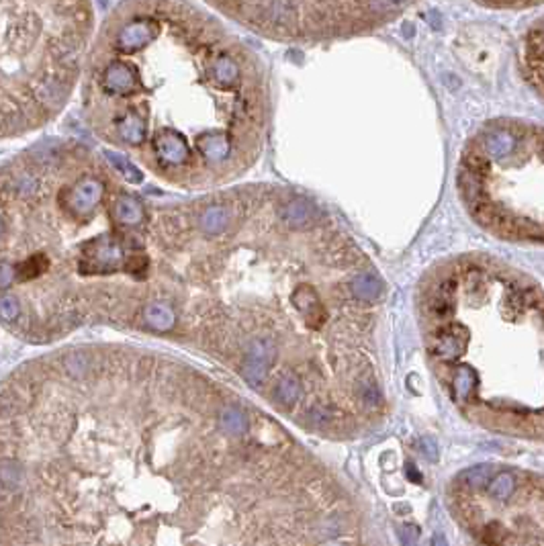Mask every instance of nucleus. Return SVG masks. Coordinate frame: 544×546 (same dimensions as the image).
<instances>
[{
  "label": "nucleus",
  "mask_w": 544,
  "mask_h": 546,
  "mask_svg": "<svg viewBox=\"0 0 544 546\" xmlns=\"http://www.w3.org/2000/svg\"><path fill=\"white\" fill-rule=\"evenodd\" d=\"M84 99L106 144L178 189L230 185L266 139L260 58L189 0L121 2L94 43Z\"/></svg>",
  "instance_id": "1"
},
{
  "label": "nucleus",
  "mask_w": 544,
  "mask_h": 546,
  "mask_svg": "<svg viewBox=\"0 0 544 546\" xmlns=\"http://www.w3.org/2000/svg\"><path fill=\"white\" fill-rule=\"evenodd\" d=\"M149 240L199 317L278 314L321 332L366 314L356 280L373 271L354 240L309 197L242 185L168 205Z\"/></svg>",
  "instance_id": "2"
},
{
  "label": "nucleus",
  "mask_w": 544,
  "mask_h": 546,
  "mask_svg": "<svg viewBox=\"0 0 544 546\" xmlns=\"http://www.w3.org/2000/svg\"><path fill=\"white\" fill-rule=\"evenodd\" d=\"M543 127L500 117L464 144L457 170L462 207L483 230L509 242H543Z\"/></svg>",
  "instance_id": "3"
},
{
  "label": "nucleus",
  "mask_w": 544,
  "mask_h": 546,
  "mask_svg": "<svg viewBox=\"0 0 544 546\" xmlns=\"http://www.w3.org/2000/svg\"><path fill=\"white\" fill-rule=\"evenodd\" d=\"M231 21L276 42L346 39L397 21L414 0H203Z\"/></svg>",
  "instance_id": "4"
},
{
  "label": "nucleus",
  "mask_w": 544,
  "mask_h": 546,
  "mask_svg": "<svg viewBox=\"0 0 544 546\" xmlns=\"http://www.w3.org/2000/svg\"><path fill=\"white\" fill-rule=\"evenodd\" d=\"M522 66L530 85L536 86L538 97L543 94V23L540 19L530 27L524 42Z\"/></svg>",
  "instance_id": "5"
},
{
  "label": "nucleus",
  "mask_w": 544,
  "mask_h": 546,
  "mask_svg": "<svg viewBox=\"0 0 544 546\" xmlns=\"http://www.w3.org/2000/svg\"><path fill=\"white\" fill-rule=\"evenodd\" d=\"M142 317L156 332H170L176 323V314L168 303H149L144 309Z\"/></svg>",
  "instance_id": "6"
},
{
  "label": "nucleus",
  "mask_w": 544,
  "mask_h": 546,
  "mask_svg": "<svg viewBox=\"0 0 544 546\" xmlns=\"http://www.w3.org/2000/svg\"><path fill=\"white\" fill-rule=\"evenodd\" d=\"M487 493H489V497H493V500H500V502H505L507 497H512L514 495V489H516V477H514V473H509V471H502V473H491V477L487 479Z\"/></svg>",
  "instance_id": "7"
},
{
  "label": "nucleus",
  "mask_w": 544,
  "mask_h": 546,
  "mask_svg": "<svg viewBox=\"0 0 544 546\" xmlns=\"http://www.w3.org/2000/svg\"><path fill=\"white\" fill-rule=\"evenodd\" d=\"M299 397H301V385H299V378L295 375H285L272 389V399L285 405V407L297 403Z\"/></svg>",
  "instance_id": "8"
},
{
  "label": "nucleus",
  "mask_w": 544,
  "mask_h": 546,
  "mask_svg": "<svg viewBox=\"0 0 544 546\" xmlns=\"http://www.w3.org/2000/svg\"><path fill=\"white\" fill-rule=\"evenodd\" d=\"M219 426H221V430H223L225 434H230V436H240V434L248 432L250 421H248V416H244L240 409H235V407H225V409L219 414Z\"/></svg>",
  "instance_id": "9"
}]
</instances>
